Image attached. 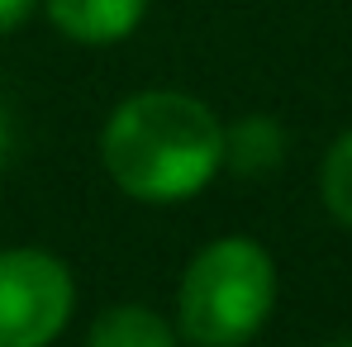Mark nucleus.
Wrapping results in <instances>:
<instances>
[{"label": "nucleus", "mask_w": 352, "mask_h": 347, "mask_svg": "<svg viewBox=\"0 0 352 347\" xmlns=\"http://www.w3.org/2000/svg\"><path fill=\"white\" fill-rule=\"evenodd\" d=\"M181 333L153 304H110L96 314L86 347H176Z\"/></svg>", "instance_id": "nucleus-5"}, {"label": "nucleus", "mask_w": 352, "mask_h": 347, "mask_svg": "<svg viewBox=\"0 0 352 347\" xmlns=\"http://www.w3.org/2000/svg\"><path fill=\"white\" fill-rule=\"evenodd\" d=\"M319 195H324V210L352 229V128L329 148L324 167H319Z\"/></svg>", "instance_id": "nucleus-7"}, {"label": "nucleus", "mask_w": 352, "mask_h": 347, "mask_svg": "<svg viewBox=\"0 0 352 347\" xmlns=\"http://www.w3.org/2000/svg\"><path fill=\"white\" fill-rule=\"evenodd\" d=\"M276 309V262L257 238L205 243L176 286V333L190 347H248Z\"/></svg>", "instance_id": "nucleus-2"}, {"label": "nucleus", "mask_w": 352, "mask_h": 347, "mask_svg": "<svg viewBox=\"0 0 352 347\" xmlns=\"http://www.w3.org/2000/svg\"><path fill=\"white\" fill-rule=\"evenodd\" d=\"M286 128L272 115H243L234 128H224V167L238 176H272L286 162Z\"/></svg>", "instance_id": "nucleus-6"}, {"label": "nucleus", "mask_w": 352, "mask_h": 347, "mask_svg": "<svg viewBox=\"0 0 352 347\" xmlns=\"http://www.w3.org/2000/svg\"><path fill=\"white\" fill-rule=\"evenodd\" d=\"M76 309L67 262L43 247L0 252V347H53Z\"/></svg>", "instance_id": "nucleus-3"}, {"label": "nucleus", "mask_w": 352, "mask_h": 347, "mask_svg": "<svg viewBox=\"0 0 352 347\" xmlns=\"http://www.w3.org/2000/svg\"><path fill=\"white\" fill-rule=\"evenodd\" d=\"M10 153V115H5V105H0V157Z\"/></svg>", "instance_id": "nucleus-9"}, {"label": "nucleus", "mask_w": 352, "mask_h": 347, "mask_svg": "<svg viewBox=\"0 0 352 347\" xmlns=\"http://www.w3.org/2000/svg\"><path fill=\"white\" fill-rule=\"evenodd\" d=\"M34 5H38V0H0V34L19 29V24L34 14Z\"/></svg>", "instance_id": "nucleus-8"}, {"label": "nucleus", "mask_w": 352, "mask_h": 347, "mask_svg": "<svg viewBox=\"0 0 352 347\" xmlns=\"http://www.w3.org/2000/svg\"><path fill=\"white\" fill-rule=\"evenodd\" d=\"M329 347H352V338H333V343H329Z\"/></svg>", "instance_id": "nucleus-10"}, {"label": "nucleus", "mask_w": 352, "mask_h": 347, "mask_svg": "<svg viewBox=\"0 0 352 347\" xmlns=\"http://www.w3.org/2000/svg\"><path fill=\"white\" fill-rule=\"evenodd\" d=\"M100 162L129 200L181 205L224 172V119L186 91H138L105 119Z\"/></svg>", "instance_id": "nucleus-1"}, {"label": "nucleus", "mask_w": 352, "mask_h": 347, "mask_svg": "<svg viewBox=\"0 0 352 347\" xmlns=\"http://www.w3.org/2000/svg\"><path fill=\"white\" fill-rule=\"evenodd\" d=\"M148 14V0H48V19L62 38L81 48H105L129 38Z\"/></svg>", "instance_id": "nucleus-4"}]
</instances>
